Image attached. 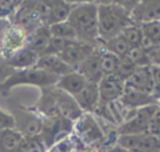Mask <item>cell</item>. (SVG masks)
Segmentation results:
<instances>
[{"mask_svg": "<svg viewBox=\"0 0 160 152\" xmlns=\"http://www.w3.org/2000/svg\"><path fill=\"white\" fill-rule=\"evenodd\" d=\"M130 10L116 4H98V30L99 40L104 41L122 32L132 24Z\"/></svg>", "mask_w": 160, "mask_h": 152, "instance_id": "1", "label": "cell"}, {"mask_svg": "<svg viewBox=\"0 0 160 152\" xmlns=\"http://www.w3.org/2000/svg\"><path fill=\"white\" fill-rule=\"evenodd\" d=\"M76 32L79 41L99 45L98 4H84L72 6L66 20Z\"/></svg>", "mask_w": 160, "mask_h": 152, "instance_id": "2", "label": "cell"}, {"mask_svg": "<svg viewBox=\"0 0 160 152\" xmlns=\"http://www.w3.org/2000/svg\"><path fill=\"white\" fill-rule=\"evenodd\" d=\"M59 77L54 76L51 74H48L38 67H30V69H22V70H15L14 74L0 85V95L4 97L10 96V91L14 87L21 86V85H31L40 88L54 86L58 82Z\"/></svg>", "mask_w": 160, "mask_h": 152, "instance_id": "3", "label": "cell"}, {"mask_svg": "<svg viewBox=\"0 0 160 152\" xmlns=\"http://www.w3.org/2000/svg\"><path fill=\"white\" fill-rule=\"evenodd\" d=\"M6 98L9 112L15 122V130H18L25 138L39 136L42 128V117L34 108L25 107L18 100L10 96Z\"/></svg>", "mask_w": 160, "mask_h": 152, "instance_id": "4", "label": "cell"}, {"mask_svg": "<svg viewBox=\"0 0 160 152\" xmlns=\"http://www.w3.org/2000/svg\"><path fill=\"white\" fill-rule=\"evenodd\" d=\"M72 133L84 146H104L105 133L95 118L94 113L84 112L80 118L74 122Z\"/></svg>", "mask_w": 160, "mask_h": 152, "instance_id": "5", "label": "cell"}, {"mask_svg": "<svg viewBox=\"0 0 160 152\" xmlns=\"http://www.w3.org/2000/svg\"><path fill=\"white\" fill-rule=\"evenodd\" d=\"M74 122L64 118L61 116L45 117L42 118V128L40 132V138L42 140L46 148H51L56 142L65 138L72 133Z\"/></svg>", "mask_w": 160, "mask_h": 152, "instance_id": "6", "label": "cell"}, {"mask_svg": "<svg viewBox=\"0 0 160 152\" xmlns=\"http://www.w3.org/2000/svg\"><path fill=\"white\" fill-rule=\"evenodd\" d=\"M159 103L149 105L132 111V113L126 117L118 127L119 135H136L149 131V125L154 112L156 111Z\"/></svg>", "mask_w": 160, "mask_h": 152, "instance_id": "7", "label": "cell"}, {"mask_svg": "<svg viewBox=\"0 0 160 152\" xmlns=\"http://www.w3.org/2000/svg\"><path fill=\"white\" fill-rule=\"evenodd\" d=\"M116 145L131 152H160V138L149 132L119 135Z\"/></svg>", "mask_w": 160, "mask_h": 152, "instance_id": "8", "label": "cell"}, {"mask_svg": "<svg viewBox=\"0 0 160 152\" xmlns=\"http://www.w3.org/2000/svg\"><path fill=\"white\" fill-rule=\"evenodd\" d=\"M11 22L18 26L19 29H21L22 31H25L28 35L31 34L32 31H35L36 29H39L41 25L40 20L38 19L30 0H22L21 4L19 5V7L16 9V11L12 14V16L10 17Z\"/></svg>", "mask_w": 160, "mask_h": 152, "instance_id": "9", "label": "cell"}, {"mask_svg": "<svg viewBox=\"0 0 160 152\" xmlns=\"http://www.w3.org/2000/svg\"><path fill=\"white\" fill-rule=\"evenodd\" d=\"M98 86H99V96H100L99 102L105 105H111L118 102L121 95L124 93L125 81H122L115 75H108V76H102Z\"/></svg>", "mask_w": 160, "mask_h": 152, "instance_id": "10", "label": "cell"}, {"mask_svg": "<svg viewBox=\"0 0 160 152\" xmlns=\"http://www.w3.org/2000/svg\"><path fill=\"white\" fill-rule=\"evenodd\" d=\"M52 91H54L55 106H56V111L59 116L68 118L72 122H75L78 118L81 117L84 111L80 108V106L78 105V102L71 95L58 88L56 86L52 87Z\"/></svg>", "mask_w": 160, "mask_h": 152, "instance_id": "11", "label": "cell"}, {"mask_svg": "<svg viewBox=\"0 0 160 152\" xmlns=\"http://www.w3.org/2000/svg\"><path fill=\"white\" fill-rule=\"evenodd\" d=\"M99 45H92L88 42H82L79 40H72L65 47V50L59 55L68 65H70L74 70L75 67L82 62Z\"/></svg>", "mask_w": 160, "mask_h": 152, "instance_id": "12", "label": "cell"}, {"mask_svg": "<svg viewBox=\"0 0 160 152\" xmlns=\"http://www.w3.org/2000/svg\"><path fill=\"white\" fill-rule=\"evenodd\" d=\"M120 105V107L129 110V111H135L138 108L149 106V105H154V103H159L155 97L152 96V93H148V92H142L139 90H134L130 87L125 86L124 93L121 95V97L119 98V101L116 102Z\"/></svg>", "mask_w": 160, "mask_h": 152, "instance_id": "13", "label": "cell"}, {"mask_svg": "<svg viewBox=\"0 0 160 152\" xmlns=\"http://www.w3.org/2000/svg\"><path fill=\"white\" fill-rule=\"evenodd\" d=\"M130 14L136 24L160 21V0H141Z\"/></svg>", "mask_w": 160, "mask_h": 152, "instance_id": "14", "label": "cell"}, {"mask_svg": "<svg viewBox=\"0 0 160 152\" xmlns=\"http://www.w3.org/2000/svg\"><path fill=\"white\" fill-rule=\"evenodd\" d=\"M75 71L82 75L88 81L99 83L102 78V72L100 67V47L98 46L82 62H80L75 67Z\"/></svg>", "mask_w": 160, "mask_h": 152, "instance_id": "15", "label": "cell"}, {"mask_svg": "<svg viewBox=\"0 0 160 152\" xmlns=\"http://www.w3.org/2000/svg\"><path fill=\"white\" fill-rule=\"evenodd\" d=\"M35 67H38V69L48 72V74H51L54 76H58V77H61V76H64L71 71H75L59 55H51V54L41 55L38 59Z\"/></svg>", "mask_w": 160, "mask_h": 152, "instance_id": "16", "label": "cell"}, {"mask_svg": "<svg viewBox=\"0 0 160 152\" xmlns=\"http://www.w3.org/2000/svg\"><path fill=\"white\" fill-rule=\"evenodd\" d=\"M125 86L142 92L152 93V76L150 66L136 67L130 77L125 81Z\"/></svg>", "mask_w": 160, "mask_h": 152, "instance_id": "17", "label": "cell"}, {"mask_svg": "<svg viewBox=\"0 0 160 152\" xmlns=\"http://www.w3.org/2000/svg\"><path fill=\"white\" fill-rule=\"evenodd\" d=\"M75 101L80 106V108L86 113H92L99 105L100 96H99V86L94 82H88L86 86L74 96Z\"/></svg>", "mask_w": 160, "mask_h": 152, "instance_id": "18", "label": "cell"}, {"mask_svg": "<svg viewBox=\"0 0 160 152\" xmlns=\"http://www.w3.org/2000/svg\"><path fill=\"white\" fill-rule=\"evenodd\" d=\"M89 81L82 76L80 75L79 72L76 71H71L61 77H59L58 82L55 83V86L65 92H68L69 95H71L72 97L75 95H78L88 83Z\"/></svg>", "mask_w": 160, "mask_h": 152, "instance_id": "19", "label": "cell"}, {"mask_svg": "<svg viewBox=\"0 0 160 152\" xmlns=\"http://www.w3.org/2000/svg\"><path fill=\"white\" fill-rule=\"evenodd\" d=\"M39 57L40 56L36 52H34L29 47L24 46L19 51H16L12 55H10L9 57H6V60L14 70H22V69L34 67L36 65Z\"/></svg>", "mask_w": 160, "mask_h": 152, "instance_id": "20", "label": "cell"}, {"mask_svg": "<svg viewBox=\"0 0 160 152\" xmlns=\"http://www.w3.org/2000/svg\"><path fill=\"white\" fill-rule=\"evenodd\" d=\"M50 39H51V34L49 26H40L39 29H36L35 31L28 35V41L25 46L32 50L34 52H36L39 56H41L45 52L50 42Z\"/></svg>", "mask_w": 160, "mask_h": 152, "instance_id": "21", "label": "cell"}, {"mask_svg": "<svg viewBox=\"0 0 160 152\" xmlns=\"http://www.w3.org/2000/svg\"><path fill=\"white\" fill-rule=\"evenodd\" d=\"M25 137L15 128L0 130V152H18Z\"/></svg>", "mask_w": 160, "mask_h": 152, "instance_id": "22", "label": "cell"}, {"mask_svg": "<svg viewBox=\"0 0 160 152\" xmlns=\"http://www.w3.org/2000/svg\"><path fill=\"white\" fill-rule=\"evenodd\" d=\"M99 46L114 55H116L118 57H124V56H128L129 51H130V45L128 44V41L125 40V37L119 34L111 39H108V40H104V41H100L99 42Z\"/></svg>", "mask_w": 160, "mask_h": 152, "instance_id": "23", "label": "cell"}, {"mask_svg": "<svg viewBox=\"0 0 160 152\" xmlns=\"http://www.w3.org/2000/svg\"><path fill=\"white\" fill-rule=\"evenodd\" d=\"M140 26L144 35V42H142L144 49L160 44V21L144 22L140 24Z\"/></svg>", "mask_w": 160, "mask_h": 152, "instance_id": "24", "label": "cell"}, {"mask_svg": "<svg viewBox=\"0 0 160 152\" xmlns=\"http://www.w3.org/2000/svg\"><path fill=\"white\" fill-rule=\"evenodd\" d=\"M49 5H50L51 22L52 24L66 21L69 15H70V11L72 9V5L68 4L64 0H49Z\"/></svg>", "mask_w": 160, "mask_h": 152, "instance_id": "25", "label": "cell"}, {"mask_svg": "<svg viewBox=\"0 0 160 152\" xmlns=\"http://www.w3.org/2000/svg\"><path fill=\"white\" fill-rule=\"evenodd\" d=\"M121 35L125 37V40L128 41V44L130 45V47H142V42H144V35H142V30L140 24L132 22L129 26H126Z\"/></svg>", "mask_w": 160, "mask_h": 152, "instance_id": "26", "label": "cell"}, {"mask_svg": "<svg viewBox=\"0 0 160 152\" xmlns=\"http://www.w3.org/2000/svg\"><path fill=\"white\" fill-rule=\"evenodd\" d=\"M119 60H120V57H118L116 55H114V54H111V52L100 47V67H101L102 76L115 75Z\"/></svg>", "mask_w": 160, "mask_h": 152, "instance_id": "27", "label": "cell"}, {"mask_svg": "<svg viewBox=\"0 0 160 152\" xmlns=\"http://www.w3.org/2000/svg\"><path fill=\"white\" fill-rule=\"evenodd\" d=\"M49 30H50L51 36L61 37V39H66V40H78L75 30L72 29V26L68 21L52 24L49 26Z\"/></svg>", "mask_w": 160, "mask_h": 152, "instance_id": "28", "label": "cell"}, {"mask_svg": "<svg viewBox=\"0 0 160 152\" xmlns=\"http://www.w3.org/2000/svg\"><path fill=\"white\" fill-rule=\"evenodd\" d=\"M135 69H136V65L128 56L120 57L118 67H116V71H115V76H118L122 81H126L130 77V75L135 71Z\"/></svg>", "mask_w": 160, "mask_h": 152, "instance_id": "29", "label": "cell"}, {"mask_svg": "<svg viewBox=\"0 0 160 152\" xmlns=\"http://www.w3.org/2000/svg\"><path fill=\"white\" fill-rule=\"evenodd\" d=\"M46 151H48V148L44 145L40 136L25 138L24 142L21 143L20 148L18 150V152H46Z\"/></svg>", "mask_w": 160, "mask_h": 152, "instance_id": "30", "label": "cell"}, {"mask_svg": "<svg viewBox=\"0 0 160 152\" xmlns=\"http://www.w3.org/2000/svg\"><path fill=\"white\" fill-rule=\"evenodd\" d=\"M128 57L136 65V67L151 66L150 61H149V57H148V54H146L144 47H132V49H130V51L128 54Z\"/></svg>", "mask_w": 160, "mask_h": 152, "instance_id": "31", "label": "cell"}, {"mask_svg": "<svg viewBox=\"0 0 160 152\" xmlns=\"http://www.w3.org/2000/svg\"><path fill=\"white\" fill-rule=\"evenodd\" d=\"M70 41H72V40H66V39H61V37L51 36L50 42H49V45H48V47H46V50H45V52H44L42 55H45V54L60 55V54L65 50V47L69 45Z\"/></svg>", "mask_w": 160, "mask_h": 152, "instance_id": "32", "label": "cell"}, {"mask_svg": "<svg viewBox=\"0 0 160 152\" xmlns=\"http://www.w3.org/2000/svg\"><path fill=\"white\" fill-rule=\"evenodd\" d=\"M22 0H0V17H11Z\"/></svg>", "mask_w": 160, "mask_h": 152, "instance_id": "33", "label": "cell"}, {"mask_svg": "<svg viewBox=\"0 0 160 152\" xmlns=\"http://www.w3.org/2000/svg\"><path fill=\"white\" fill-rule=\"evenodd\" d=\"M152 76V96L158 102H160V66H150Z\"/></svg>", "mask_w": 160, "mask_h": 152, "instance_id": "34", "label": "cell"}, {"mask_svg": "<svg viewBox=\"0 0 160 152\" xmlns=\"http://www.w3.org/2000/svg\"><path fill=\"white\" fill-rule=\"evenodd\" d=\"M14 71L15 70L9 65L6 57H4V56L0 55V85L4 83L14 74Z\"/></svg>", "mask_w": 160, "mask_h": 152, "instance_id": "35", "label": "cell"}, {"mask_svg": "<svg viewBox=\"0 0 160 152\" xmlns=\"http://www.w3.org/2000/svg\"><path fill=\"white\" fill-rule=\"evenodd\" d=\"M148 132L160 138V105L158 106L156 111L154 112V115L151 117V121H150L149 131Z\"/></svg>", "mask_w": 160, "mask_h": 152, "instance_id": "36", "label": "cell"}, {"mask_svg": "<svg viewBox=\"0 0 160 152\" xmlns=\"http://www.w3.org/2000/svg\"><path fill=\"white\" fill-rule=\"evenodd\" d=\"M145 51H146V54H148L150 65L160 66V44L149 46V47L145 49Z\"/></svg>", "mask_w": 160, "mask_h": 152, "instance_id": "37", "label": "cell"}, {"mask_svg": "<svg viewBox=\"0 0 160 152\" xmlns=\"http://www.w3.org/2000/svg\"><path fill=\"white\" fill-rule=\"evenodd\" d=\"M141 0H96V4H116L126 7L128 10H132Z\"/></svg>", "mask_w": 160, "mask_h": 152, "instance_id": "38", "label": "cell"}, {"mask_svg": "<svg viewBox=\"0 0 160 152\" xmlns=\"http://www.w3.org/2000/svg\"><path fill=\"white\" fill-rule=\"evenodd\" d=\"M4 128H15V122L10 112L0 108V130Z\"/></svg>", "mask_w": 160, "mask_h": 152, "instance_id": "39", "label": "cell"}, {"mask_svg": "<svg viewBox=\"0 0 160 152\" xmlns=\"http://www.w3.org/2000/svg\"><path fill=\"white\" fill-rule=\"evenodd\" d=\"M68 4L76 6V5H84V4H96V0H64Z\"/></svg>", "mask_w": 160, "mask_h": 152, "instance_id": "40", "label": "cell"}, {"mask_svg": "<svg viewBox=\"0 0 160 152\" xmlns=\"http://www.w3.org/2000/svg\"><path fill=\"white\" fill-rule=\"evenodd\" d=\"M46 152H56V151H55V150H54V148H49V150H48V151H46Z\"/></svg>", "mask_w": 160, "mask_h": 152, "instance_id": "41", "label": "cell"}, {"mask_svg": "<svg viewBox=\"0 0 160 152\" xmlns=\"http://www.w3.org/2000/svg\"><path fill=\"white\" fill-rule=\"evenodd\" d=\"M159 105H160V102H159Z\"/></svg>", "mask_w": 160, "mask_h": 152, "instance_id": "42", "label": "cell"}]
</instances>
